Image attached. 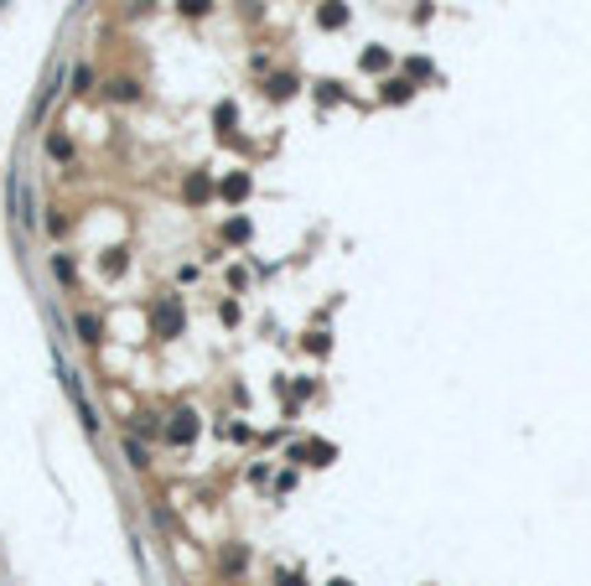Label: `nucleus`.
Returning <instances> with one entry per match:
<instances>
[{"instance_id":"nucleus-2","label":"nucleus","mask_w":591,"mask_h":586,"mask_svg":"<svg viewBox=\"0 0 591 586\" xmlns=\"http://www.w3.org/2000/svg\"><path fill=\"white\" fill-rule=\"evenodd\" d=\"M62 384H68V399L78 405V421H83V431H99V415H94V405L83 399V384H78V374H62Z\"/></svg>"},{"instance_id":"nucleus-18","label":"nucleus","mask_w":591,"mask_h":586,"mask_svg":"<svg viewBox=\"0 0 591 586\" xmlns=\"http://www.w3.org/2000/svg\"><path fill=\"white\" fill-rule=\"evenodd\" d=\"M332 586H348V581H332Z\"/></svg>"},{"instance_id":"nucleus-16","label":"nucleus","mask_w":591,"mask_h":586,"mask_svg":"<svg viewBox=\"0 0 591 586\" xmlns=\"http://www.w3.org/2000/svg\"><path fill=\"white\" fill-rule=\"evenodd\" d=\"M125 452H130V467H145V446L141 441H125Z\"/></svg>"},{"instance_id":"nucleus-6","label":"nucleus","mask_w":591,"mask_h":586,"mask_svg":"<svg viewBox=\"0 0 591 586\" xmlns=\"http://www.w3.org/2000/svg\"><path fill=\"white\" fill-rule=\"evenodd\" d=\"M99 332H104V322H99L94 312H83V317H78V338L83 342H99Z\"/></svg>"},{"instance_id":"nucleus-11","label":"nucleus","mask_w":591,"mask_h":586,"mask_svg":"<svg viewBox=\"0 0 591 586\" xmlns=\"http://www.w3.org/2000/svg\"><path fill=\"white\" fill-rule=\"evenodd\" d=\"M47 151L58 156V161H73V141H62V135H52V141H47Z\"/></svg>"},{"instance_id":"nucleus-9","label":"nucleus","mask_w":591,"mask_h":586,"mask_svg":"<svg viewBox=\"0 0 591 586\" xmlns=\"http://www.w3.org/2000/svg\"><path fill=\"white\" fill-rule=\"evenodd\" d=\"M343 21H348V11H343V5H327V11H322V26H327V32H337Z\"/></svg>"},{"instance_id":"nucleus-12","label":"nucleus","mask_w":591,"mask_h":586,"mask_svg":"<svg viewBox=\"0 0 591 586\" xmlns=\"http://www.w3.org/2000/svg\"><path fill=\"white\" fill-rule=\"evenodd\" d=\"M177 5H182V16H208L213 11V0H177Z\"/></svg>"},{"instance_id":"nucleus-17","label":"nucleus","mask_w":591,"mask_h":586,"mask_svg":"<svg viewBox=\"0 0 591 586\" xmlns=\"http://www.w3.org/2000/svg\"><path fill=\"white\" fill-rule=\"evenodd\" d=\"M244 561H249L244 550H228V555H224V565H228V571H244Z\"/></svg>"},{"instance_id":"nucleus-8","label":"nucleus","mask_w":591,"mask_h":586,"mask_svg":"<svg viewBox=\"0 0 591 586\" xmlns=\"http://www.w3.org/2000/svg\"><path fill=\"white\" fill-rule=\"evenodd\" d=\"M187 192H192L197 202H208V198H213V182H208V176H192V182H187Z\"/></svg>"},{"instance_id":"nucleus-7","label":"nucleus","mask_w":591,"mask_h":586,"mask_svg":"<svg viewBox=\"0 0 591 586\" xmlns=\"http://www.w3.org/2000/svg\"><path fill=\"white\" fill-rule=\"evenodd\" d=\"M270 94L275 99H291L296 94V78H291V73H275V78H270Z\"/></svg>"},{"instance_id":"nucleus-15","label":"nucleus","mask_w":591,"mask_h":586,"mask_svg":"<svg viewBox=\"0 0 591 586\" xmlns=\"http://www.w3.org/2000/svg\"><path fill=\"white\" fill-rule=\"evenodd\" d=\"M384 99H410V83H405V78H394V83H384Z\"/></svg>"},{"instance_id":"nucleus-1","label":"nucleus","mask_w":591,"mask_h":586,"mask_svg":"<svg viewBox=\"0 0 591 586\" xmlns=\"http://www.w3.org/2000/svg\"><path fill=\"white\" fill-rule=\"evenodd\" d=\"M151 322H156V332H161V338H177V332H182V306H177V296H166V301H156Z\"/></svg>"},{"instance_id":"nucleus-3","label":"nucleus","mask_w":591,"mask_h":586,"mask_svg":"<svg viewBox=\"0 0 591 586\" xmlns=\"http://www.w3.org/2000/svg\"><path fill=\"white\" fill-rule=\"evenodd\" d=\"M192 436H197V415L192 410H182V415H171V425H166V441H177V446H187Z\"/></svg>"},{"instance_id":"nucleus-5","label":"nucleus","mask_w":591,"mask_h":586,"mask_svg":"<svg viewBox=\"0 0 591 586\" xmlns=\"http://www.w3.org/2000/svg\"><path fill=\"white\" fill-rule=\"evenodd\" d=\"M109 99H119V104H135V99H141V83H130V78L109 83Z\"/></svg>"},{"instance_id":"nucleus-4","label":"nucleus","mask_w":591,"mask_h":586,"mask_svg":"<svg viewBox=\"0 0 591 586\" xmlns=\"http://www.w3.org/2000/svg\"><path fill=\"white\" fill-rule=\"evenodd\" d=\"M249 187H254V182H249L244 172H234V176H224V198L228 202H239V198H249Z\"/></svg>"},{"instance_id":"nucleus-10","label":"nucleus","mask_w":591,"mask_h":586,"mask_svg":"<svg viewBox=\"0 0 591 586\" xmlns=\"http://www.w3.org/2000/svg\"><path fill=\"white\" fill-rule=\"evenodd\" d=\"M99 265H104V275H119V270H125V249H109Z\"/></svg>"},{"instance_id":"nucleus-13","label":"nucleus","mask_w":591,"mask_h":586,"mask_svg":"<svg viewBox=\"0 0 591 586\" xmlns=\"http://www.w3.org/2000/svg\"><path fill=\"white\" fill-rule=\"evenodd\" d=\"M363 68H368V73H378V68H389V52H378V47H374V52H363Z\"/></svg>"},{"instance_id":"nucleus-14","label":"nucleus","mask_w":591,"mask_h":586,"mask_svg":"<svg viewBox=\"0 0 591 586\" xmlns=\"http://www.w3.org/2000/svg\"><path fill=\"white\" fill-rule=\"evenodd\" d=\"M52 275H58V281H68V285H73V275H78V270H73V259H62V255H58V259H52Z\"/></svg>"}]
</instances>
